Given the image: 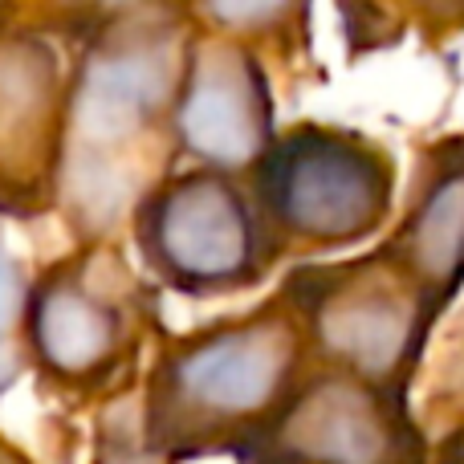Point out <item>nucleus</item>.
I'll return each instance as SVG.
<instances>
[{
	"mask_svg": "<svg viewBox=\"0 0 464 464\" xmlns=\"http://www.w3.org/2000/svg\"><path fill=\"white\" fill-rule=\"evenodd\" d=\"M281 302L297 314L314 362L408 395L444 305L387 253L334 265H297L281 285Z\"/></svg>",
	"mask_w": 464,
	"mask_h": 464,
	"instance_id": "nucleus-3",
	"label": "nucleus"
},
{
	"mask_svg": "<svg viewBox=\"0 0 464 464\" xmlns=\"http://www.w3.org/2000/svg\"><path fill=\"white\" fill-rule=\"evenodd\" d=\"M139 318L127 265L102 245L82 248L29 281L21 322L29 367L65 392H98L139 354Z\"/></svg>",
	"mask_w": 464,
	"mask_h": 464,
	"instance_id": "nucleus-6",
	"label": "nucleus"
},
{
	"mask_svg": "<svg viewBox=\"0 0 464 464\" xmlns=\"http://www.w3.org/2000/svg\"><path fill=\"white\" fill-rule=\"evenodd\" d=\"M196 29L188 5H163L86 37L70 62L57 196L102 232L139 200L135 151L151 139L171 143V111Z\"/></svg>",
	"mask_w": 464,
	"mask_h": 464,
	"instance_id": "nucleus-1",
	"label": "nucleus"
},
{
	"mask_svg": "<svg viewBox=\"0 0 464 464\" xmlns=\"http://www.w3.org/2000/svg\"><path fill=\"white\" fill-rule=\"evenodd\" d=\"M343 37L354 53L420 37L428 45L464 33V0H334Z\"/></svg>",
	"mask_w": 464,
	"mask_h": 464,
	"instance_id": "nucleus-11",
	"label": "nucleus"
},
{
	"mask_svg": "<svg viewBox=\"0 0 464 464\" xmlns=\"http://www.w3.org/2000/svg\"><path fill=\"white\" fill-rule=\"evenodd\" d=\"M65 90L53 33L0 13V217H41L62 192Z\"/></svg>",
	"mask_w": 464,
	"mask_h": 464,
	"instance_id": "nucleus-8",
	"label": "nucleus"
},
{
	"mask_svg": "<svg viewBox=\"0 0 464 464\" xmlns=\"http://www.w3.org/2000/svg\"><path fill=\"white\" fill-rule=\"evenodd\" d=\"M130 232L143 269L192 302L245 294L281 261L248 179L217 168L163 171L130 208Z\"/></svg>",
	"mask_w": 464,
	"mask_h": 464,
	"instance_id": "nucleus-5",
	"label": "nucleus"
},
{
	"mask_svg": "<svg viewBox=\"0 0 464 464\" xmlns=\"http://www.w3.org/2000/svg\"><path fill=\"white\" fill-rule=\"evenodd\" d=\"M277 135L265 53L245 41L196 29L184 86L171 111V151L192 168L248 176Z\"/></svg>",
	"mask_w": 464,
	"mask_h": 464,
	"instance_id": "nucleus-9",
	"label": "nucleus"
},
{
	"mask_svg": "<svg viewBox=\"0 0 464 464\" xmlns=\"http://www.w3.org/2000/svg\"><path fill=\"white\" fill-rule=\"evenodd\" d=\"M245 179L281 256L362 245L395 212V160L351 127L297 122L277 130Z\"/></svg>",
	"mask_w": 464,
	"mask_h": 464,
	"instance_id": "nucleus-4",
	"label": "nucleus"
},
{
	"mask_svg": "<svg viewBox=\"0 0 464 464\" xmlns=\"http://www.w3.org/2000/svg\"><path fill=\"white\" fill-rule=\"evenodd\" d=\"M383 245L444 310L457 302L464 289V135L420 155L408 208Z\"/></svg>",
	"mask_w": 464,
	"mask_h": 464,
	"instance_id": "nucleus-10",
	"label": "nucleus"
},
{
	"mask_svg": "<svg viewBox=\"0 0 464 464\" xmlns=\"http://www.w3.org/2000/svg\"><path fill=\"white\" fill-rule=\"evenodd\" d=\"M0 13H5V0H0Z\"/></svg>",
	"mask_w": 464,
	"mask_h": 464,
	"instance_id": "nucleus-16",
	"label": "nucleus"
},
{
	"mask_svg": "<svg viewBox=\"0 0 464 464\" xmlns=\"http://www.w3.org/2000/svg\"><path fill=\"white\" fill-rule=\"evenodd\" d=\"M98 464H168V460L143 440V428H139V432L106 436V444L98 449Z\"/></svg>",
	"mask_w": 464,
	"mask_h": 464,
	"instance_id": "nucleus-14",
	"label": "nucleus"
},
{
	"mask_svg": "<svg viewBox=\"0 0 464 464\" xmlns=\"http://www.w3.org/2000/svg\"><path fill=\"white\" fill-rule=\"evenodd\" d=\"M237 464H428L424 428L411 416L408 395L314 362L285 408Z\"/></svg>",
	"mask_w": 464,
	"mask_h": 464,
	"instance_id": "nucleus-7",
	"label": "nucleus"
},
{
	"mask_svg": "<svg viewBox=\"0 0 464 464\" xmlns=\"http://www.w3.org/2000/svg\"><path fill=\"white\" fill-rule=\"evenodd\" d=\"M0 464H33V460L24 457V452H16L13 444H5V440H0Z\"/></svg>",
	"mask_w": 464,
	"mask_h": 464,
	"instance_id": "nucleus-15",
	"label": "nucleus"
},
{
	"mask_svg": "<svg viewBox=\"0 0 464 464\" xmlns=\"http://www.w3.org/2000/svg\"><path fill=\"white\" fill-rule=\"evenodd\" d=\"M188 13L204 33H220L273 53L310 37L314 0H188Z\"/></svg>",
	"mask_w": 464,
	"mask_h": 464,
	"instance_id": "nucleus-12",
	"label": "nucleus"
},
{
	"mask_svg": "<svg viewBox=\"0 0 464 464\" xmlns=\"http://www.w3.org/2000/svg\"><path fill=\"white\" fill-rule=\"evenodd\" d=\"M163 5H188V0H33L24 21H33L37 29L53 33V37H70L73 45H82L94 33Z\"/></svg>",
	"mask_w": 464,
	"mask_h": 464,
	"instance_id": "nucleus-13",
	"label": "nucleus"
},
{
	"mask_svg": "<svg viewBox=\"0 0 464 464\" xmlns=\"http://www.w3.org/2000/svg\"><path fill=\"white\" fill-rule=\"evenodd\" d=\"M310 367V338L281 297L171 338L143 392V440L168 464L237 457L269 428Z\"/></svg>",
	"mask_w": 464,
	"mask_h": 464,
	"instance_id": "nucleus-2",
	"label": "nucleus"
}]
</instances>
